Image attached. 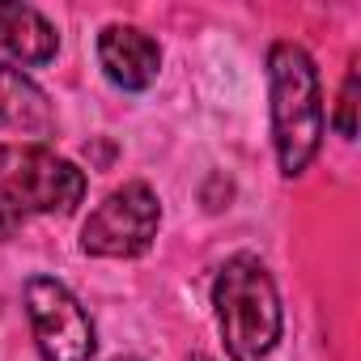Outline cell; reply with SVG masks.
<instances>
[{
	"instance_id": "6da1fadb",
	"label": "cell",
	"mask_w": 361,
	"mask_h": 361,
	"mask_svg": "<svg viewBox=\"0 0 361 361\" xmlns=\"http://www.w3.org/2000/svg\"><path fill=\"white\" fill-rule=\"evenodd\" d=\"M268 81H272V136L281 170L293 178L302 174L319 145H323V94L314 60L298 43H276L268 51Z\"/></svg>"
},
{
	"instance_id": "7a4b0ae2",
	"label": "cell",
	"mask_w": 361,
	"mask_h": 361,
	"mask_svg": "<svg viewBox=\"0 0 361 361\" xmlns=\"http://www.w3.org/2000/svg\"><path fill=\"white\" fill-rule=\"evenodd\" d=\"M217 327L234 361H264L281 340V298L255 255H234L213 281Z\"/></svg>"
},
{
	"instance_id": "3957f363",
	"label": "cell",
	"mask_w": 361,
	"mask_h": 361,
	"mask_svg": "<svg viewBox=\"0 0 361 361\" xmlns=\"http://www.w3.org/2000/svg\"><path fill=\"white\" fill-rule=\"evenodd\" d=\"M85 174L43 145L0 149V243L35 213H77Z\"/></svg>"
},
{
	"instance_id": "277c9868",
	"label": "cell",
	"mask_w": 361,
	"mask_h": 361,
	"mask_svg": "<svg viewBox=\"0 0 361 361\" xmlns=\"http://www.w3.org/2000/svg\"><path fill=\"white\" fill-rule=\"evenodd\" d=\"M157 196L145 183H123L119 192H111L85 221L81 230V247L85 255H102V259H132L145 255L157 238Z\"/></svg>"
},
{
	"instance_id": "5b68a950",
	"label": "cell",
	"mask_w": 361,
	"mask_h": 361,
	"mask_svg": "<svg viewBox=\"0 0 361 361\" xmlns=\"http://www.w3.org/2000/svg\"><path fill=\"white\" fill-rule=\"evenodd\" d=\"M26 310L35 327V344L43 361H90L94 357V323L85 306L51 276H30Z\"/></svg>"
},
{
	"instance_id": "8992f818",
	"label": "cell",
	"mask_w": 361,
	"mask_h": 361,
	"mask_svg": "<svg viewBox=\"0 0 361 361\" xmlns=\"http://www.w3.org/2000/svg\"><path fill=\"white\" fill-rule=\"evenodd\" d=\"M98 60L119 90H149L161 68L157 43L136 26H106L98 35Z\"/></svg>"
},
{
	"instance_id": "52a82bcc",
	"label": "cell",
	"mask_w": 361,
	"mask_h": 361,
	"mask_svg": "<svg viewBox=\"0 0 361 361\" xmlns=\"http://www.w3.org/2000/svg\"><path fill=\"white\" fill-rule=\"evenodd\" d=\"M0 47L22 64H47L60 47V35L30 5H0Z\"/></svg>"
},
{
	"instance_id": "ba28073f",
	"label": "cell",
	"mask_w": 361,
	"mask_h": 361,
	"mask_svg": "<svg viewBox=\"0 0 361 361\" xmlns=\"http://www.w3.org/2000/svg\"><path fill=\"white\" fill-rule=\"evenodd\" d=\"M0 123H9L18 132H30V136L51 132L47 94L30 77H22V68H9L5 60H0Z\"/></svg>"
},
{
	"instance_id": "9c48e42d",
	"label": "cell",
	"mask_w": 361,
	"mask_h": 361,
	"mask_svg": "<svg viewBox=\"0 0 361 361\" xmlns=\"http://www.w3.org/2000/svg\"><path fill=\"white\" fill-rule=\"evenodd\" d=\"M336 128L340 136H357V68L344 77V90H340V115H336Z\"/></svg>"
},
{
	"instance_id": "30bf717a",
	"label": "cell",
	"mask_w": 361,
	"mask_h": 361,
	"mask_svg": "<svg viewBox=\"0 0 361 361\" xmlns=\"http://www.w3.org/2000/svg\"><path fill=\"white\" fill-rule=\"evenodd\" d=\"M192 361H209V357H192Z\"/></svg>"
}]
</instances>
